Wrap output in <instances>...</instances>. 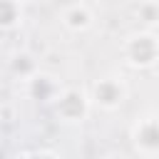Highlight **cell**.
I'll use <instances>...</instances> for the list:
<instances>
[{"label": "cell", "instance_id": "obj_1", "mask_svg": "<svg viewBox=\"0 0 159 159\" xmlns=\"http://www.w3.org/2000/svg\"><path fill=\"white\" fill-rule=\"evenodd\" d=\"M157 55V45L152 37H134L132 42V60L137 65H149Z\"/></svg>", "mask_w": 159, "mask_h": 159}, {"label": "cell", "instance_id": "obj_3", "mask_svg": "<svg viewBox=\"0 0 159 159\" xmlns=\"http://www.w3.org/2000/svg\"><path fill=\"white\" fill-rule=\"evenodd\" d=\"M109 84H112V82H102V84L97 87V97H99L102 102H107V104H112V102H117V99L122 97V89L117 87L114 92H109Z\"/></svg>", "mask_w": 159, "mask_h": 159}, {"label": "cell", "instance_id": "obj_4", "mask_svg": "<svg viewBox=\"0 0 159 159\" xmlns=\"http://www.w3.org/2000/svg\"><path fill=\"white\" fill-rule=\"evenodd\" d=\"M67 20H70V25H72V27H84V25H87V20H89V15H87L84 10H80V7H75V10L67 15Z\"/></svg>", "mask_w": 159, "mask_h": 159}, {"label": "cell", "instance_id": "obj_2", "mask_svg": "<svg viewBox=\"0 0 159 159\" xmlns=\"http://www.w3.org/2000/svg\"><path fill=\"white\" fill-rule=\"evenodd\" d=\"M17 15V5L12 0H0V25H12Z\"/></svg>", "mask_w": 159, "mask_h": 159}]
</instances>
